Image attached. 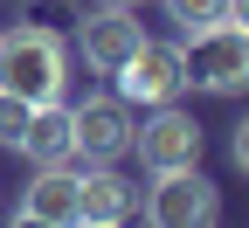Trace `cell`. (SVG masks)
<instances>
[{
	"label": "cell",
	"instance_id": "6",
	"mask_svg": "<svg viewBox=\"0 0 249 228\" xmlns=\"http://www.w3.org/2000/svg\"><path fill=\"white\" fill-rule=\"evenodd\" d=\"M132 152L145 173H166V166H201V124L173 111V104H152L145 124H132Z\"/></svg>",
	"mask_w": 249,
	"mask_h": 228
},
{
	"label": "cell",
	"instance_id": "2",
	"mask_svg": "<svg viewBox=\"0 0 249 228\" xmlns=\"http://www.w3.org/2000/svg\"><path fill=\"white\" fill-rule=\"evenodd\" d=\"M180 76L194 90H214V97H235L249 83V21H208V28H187L180 42Z\"/></svg>",
	"mask_w": 249,
	"mask_h": 228
},
{
	"label": "cell",
	"instance_id": "7",
	"mask_svg": "<svg viewBox=\"0 0 249 228\" xmlns=\"http://www.w3.org/2000/svg\"><path fill=\"white\" fill-rule=\"evenodd\" d=\"M139 42H145V28H139V14L124 7V0H104V7L83 14V28H76V49H83V62H90L97 76H111Z\"/></svg>",
	"mask_w": 249,
	"mask_h": 228
},
{
	"label": "cell",
	"instance_id": "3",
	"mask_svg": "<svg viewBox=\"0 0 249 228\" xmlns=\"http://www.w3.org/2000/svg\"><path fill=\"white\" fill-rule=\"evenodd\" d=\"M214 214H222V193H214V180L201 166L152 173V187H145V221L152 228H208Z\"/></svg>",
	"mask_w": 249,
	"mask_h": 228
},
{
	"label": "cell",
	"instance_id": "8",
	"mask_svg": "<svg viewBox=\"0 0 249 228\" xmlns=\"http://www.w3.org/2000/svg\"><path fill=\"white\" fill-rule=\"evenodd\" d=\"M21 228H76V173L70 166H35V180L21 187Z\"/></svg>",
	"mask_w": 249,
	"mask_h": 228
},
{
	"label": "cell",
	"instance_id": "5",
	"mask_svg": "<svg viewBox=\"0 0 249 228\" xmlns=\"http://www.w3.org/2000/svg\"><path fill=\"white\" fill-rule=\"evenodd\" d=\"M111 76H118V97H124V104H145V111H152V104H173V97L187 90V76H180V42H152V35H145Z\"/></svg>",
	"mask_w": 249,
	"mask_h": 228
},
{
	"label": "cell",
	"instance_id": "4",
	"mask_svg": "<svg viewBox=\"0 0 249 228\" xmlns=\"http://www.w3.org/2000/svg\"><path fill=\"white\" fill-rule=\"evenodd\" d=\"M132 104L124 97H83L70 104V139H76V159L90 166H118L124 152H132Z\"/></svg>",
	"mask_w": 249,
	"mask_h": 228
},
{
	"label": "cell",
	"instance_id": "10",
	"mask_svg": "<svg viewBox=\"0 0 249 228\" xmlns=\"http://www.w3.org/2000/svg\"><path fill=\"white\" fill-rule=\"evenodd\" d=\"M21 152L35 159V166H70L76 159V139H70V104H35L28 111V132H21Z\"/></svg>",
	"mask_w": 249,
	"mask_h": 228
},
{
	"label": "cell",
	"instance_id": "11",
	"mask_svg": "<svg viewBox=\"0 0 249 228\" xmlns=\"http://www.w3.org/2000/svg\"><path fill=\"white\" fill-rule=\"evenodd\" d=\"M166 14L180 21V35H187V28H208V21H222V14H229V0H166Z\"/></svg>",
	"mask_w": 249,
	"mask_h": 228
},
{
	"label": "cell",
	"instance_id": "9",
	"mask_svg": "<svg viewBox=\"0 0 249 228\" xmlns=\"http://www.w3.org/2000/svg\"><path fill=\"white\" fill-rule=\"evenodd\" d=\"M132 208H139V193H132V180H124V173H111V166L76 173V221L118 228V221H132Z\"/></svg>",
	"mask_w": 249,
	"mask_h": 228
},
{
	"label": "cell",
	"instance_id": "12",
	"mask_svg": "<svg viewBox=\"0 0 249 228\" xmlns=\"http://www.w3.org/2000/svg\"><path fill=\"white\" fill-rule=\"evenodd\" d=\"M28 111H35V104H21V97H7V90H0V145H14V152H21V132H28Z\"/></svg>",
	"mask_w": 249,
	"mask_h": 228
},
{
	"label": "cell",
	"instance_id": "13",
	"mask_svg": "<svg viewBox=\"0 0 249 228\" xmlns=\"http://www.w3.org/2000/svg\"><path fill=\"white\" fill-rule=\"evenodd\" d=\"M124 7H132V0H124Z\"/></svg>",
	"mask_w": 249,
	"mask_h": 228
},
{
	"label": "cell",
	"instance_id": "1",
	"mask_svg": "<svg viewBox=\"0 0 249 228\" xmlns=\"http://www.w3.org/2000/svg\"><path fill=\"white\" fill-rule=\"evenodd\" d=\"M62 83H70V49H62L55 28H7L0 35V90L21 97V104H55Z\"/></svg>",
	"mask_w": 249,
	"mask_h": 228
}]
</instances>
